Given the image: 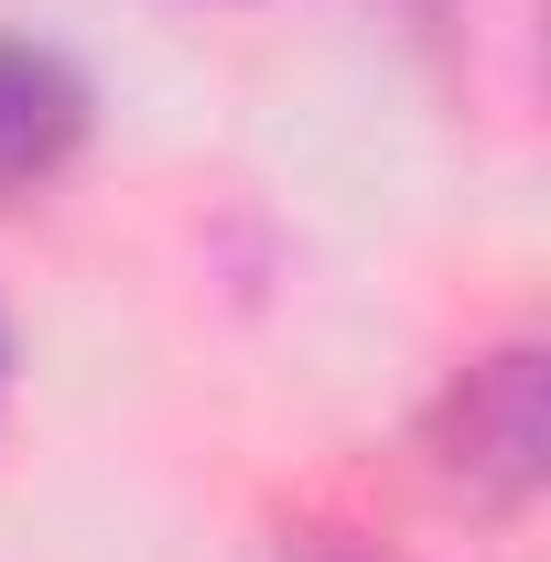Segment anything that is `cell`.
Masks as SVG:
<instances>
[{
  "mask_svg": "<svg viewBox=\"0 0 551 562\" xmlns=\"http://www.w3.org/2000/svg\"><path fill=\"white\" fill-rule=\"evenodd\" d=\"M87 131V87H76L44 44H0V195L44 184Z\"/></svg>",
  "mask_w": 551,
  "mask_h": 562,
  "instance_id": "1",
  "label": "cell"
}]
</instances>
